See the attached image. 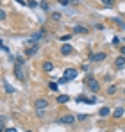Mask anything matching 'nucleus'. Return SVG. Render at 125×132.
<instances>
[{"label": "nucleus", "mask_w": 125, "mask_h": 132, "mask_svg": "<svg viewBox=\"0 0 125 132\" xmlns=\"http://www.w3.org/2000/svg\"><path fill=\"white\" fill-rule=\"evenodd\" d=\"M86 104L93 105V104H97V98H95V96H91V98H88V96H86Z\"/></svg>", "instance_id": "20"}, {"label": "nucleus", "mask_w": 125, "mask_h": 132, "mask_svg": "<svg viewBox=\"0 0 125 132\" xmlns=\"http://www.w3.org/2000/svg\"><path fill=\"white\" fill-rule=\"evenodd\" d=\"M38 48H40V45H32L30 48H27V50H25V54H27V55L30 57V55H34V54L38 52Z\"/></svg>", "instance_id": "11"}, {"label": "nucleus", "mask_w": 125, "mask_h": 132, "mask_svg": "<svg viewBox=\"0 0 125 132\" xmlns=\"http://www.w3.org/2000/svg\"><path fill=\"white\" fill-rule=\"evenodd\" d=\"M114 66H116V68H123L125 66V55L116 57V59H114Z\"/></svg>", "instance_id": "10"}, {"label": "nucleus", "mask_w": 125, "mask_h": 132, "mask_svg": "<svg viewBox=\"0 0 125 132\" xmlns=\"http://www.w3.org/2000/svg\"><path fill=\"white\" fill-rule=\"evenodd\" d=\"M27 132H30V130H27Z\"/></svg>", "instance_id": "32"}, {"label": "nucleus", "mask_w": 125, "mask_h": 132, "mask_svg": "<svg viewBox=\"0 0 125 132\" xmlns=\"http://www.w3.org/2000/svg\"><path fill=\"white\" fill-rule=\"evenodd\" d=\"M72 50H73V48L70 46V43H64L61 46V55H70V54H72Z\"/></svg>", "instance_id": "9"}, {"label": "nucleus", "mask_w": 125, "mask_h": 132, "mask_svg": "<svg viewBox=\"0 0 125 132\" xmlns=\"http://www.w3.org/2000/svg\"><path fill=\"white\" fill-rule=\"evenodd\" d=\"M105 57H107V55H105L104 52H98V54H89V61H97V63H98V61H104Z\"/></svg>", "instance_id": "6"}, {"label": "nucleus", "mask_w": 125, "mask_h": 132, "mask_svg": "<svg viewBox=\"0 0 125 132\" xmlns=\"http://www.w3.org/2000/svg\"><path fill=\"white\" fill-rule=\"evenodd\" d=\"M64 77H66L68 80L77 79V70H75V68H68V70H64Z\"/></svg>", "instance_id": "5"}, {"label": "nucleus", "mask_w": 125, "mask_h": 132, "mask_svg": "<svg viewBox=\"0 0 125 132\" xmlns=\"http://www.w3.org/2000/svg\"><path fill=\"white\" fill-rule=\"evenodd\" d=\"M120 52H122V55H125V46H120Z\"/></svg>", "instance_id": "30"}, {"label": "nucleus", "mask_w": 125, "mask_h": 132, "mask_svg": "<svg viewBox=\"0 0 125 132\" xmlns=\"http://www.w3.org/2000/svg\"><path fill=\"white\" fill-rule=\"evenodd\" d=\"M25 5H27V7H30V9H34V7L38 5V2H36V0H27V2H25Z\"/></svg>", "instance_id": "18"}, {"label": "nucleus", "mask_w": 125, "mask_h": 132, "mask_svg": "<svg viewBox=\"0 0 125 132\" xmlns=\"http://www.w3.org/2000/svg\"><path fill=\"white\" fill-rule=\"evenodd\" d=\"M59 121H61V123H64V125H73V123L77 121V116L64 114V116H61V118H59Z\"/></svg>", "instance_id": "3"}, {"label": "nucleus", "mask_w": 125, "mask_h": 132, "mask_svg": "<svg viewBox=\"0 0 125 132\" xmlns=\"http://www.w3.org/2000/svg\"><path fill=\"white\" fill-rule=\"evenodd\" d=\"M5 16H7V14H5V11H4V9H0V20H5Z\"/></svg>", "instance_id": "25"}, {"label": "nucleus", "mask_w": 125, "mask_h": 132, "mask_svg": "<svg viewBox=\"0 0 125 132\" xmlns=\"http://www.w3.org/2000/svg\"><path fill=\"white\" fill-rule=\"evenodd\" d=\"M14 75H16V79H18V80H23V79H25L23 64H20V63H16V64H14Z\"/></svg>", "instance_id": "4"}, {"label": "nucleus", "mask_w": 125, "mask_h": 132, "mask_svg": "<svg viewBox=\"0 0 125 132\" xmlns=\"http://www.w3.org/2000/svg\"><path fill=\"white\" fill-rule=\"evenodd\" d=\"M77 120H79V121H84V120H88V114H79V116H77Z\"/></svg>", "instance_id": "24"}, {"label": "nucleus", "mask_w": 125, "mask_h": 132, "mask_svg": "<svg viewBox=\"0 0 125 132\" xmlns=\"http://www.w3.org/2000/svg\"><path fill=\"white\" fill-rule=\"evenodd\" d=\"M123 107H118V109H114V112H113V118H122L123 116Z\"/></svg>", "instance_id": "14"}, {"label": "nucleus", "mask_w": 125, "mask_h": 132, "mask_svg": "<svg viewBox=\"0 0 125 132\" xmlns=\"http://www.w3.org/2000/svg\"><path fill=\"white\" fill-rule=\"evenodd\" d=\"M48 89H50V91H54V93H57V91H59L57 82H50V84H48Z\"/></svg>", "instance_id": "16"}, {"label": "nucleus", "mask_w": 125, "mask_h": 132, "mask_svg": "<svg viewBox=\"0 0 125 132\" xmlns=\"http://www.w3.org/2000/svg\"><path fill=\"white\" fill-rule=\"evenodd\" d=\"M116 89H118V88L113 84V86H109V88L105 89V91H107V95H114V93H116Z\"/></svg>", "instance_id": "19"}, {"label": "nucleus", "mask_w": 125, "mask_h": 132, "mask_svg": "<svg viewBox=\"0 0 125 132\" xmlns=\"http://www.w3.org/2000/svg\"><path fill=\"white\" fill-rule=\"evenodd\" d=\"M113 22H114V23H118V25H120V27H122V29H125V23L122 22V20H120V18H113Z\"/></svg>", "instance_id": "21"}, {"label": "nucleus", "mask_w": 125, "mask_h": 132, "mask_svg": "<svg viewBox=\"0 0 125 132\" xmlns=\"http://www.w3.org/2000/svg\"><path fill=\"white\" fill-rule=\"evenodd\" d=\"M52 20H54V22H59V20H61V14H59V13H54V14H52Z\"/></svg>", "instance_id": "23"}, {"label": "nucleus", "mask_w": 125, "mask_h": 132, "mask_svg": "<svg viewBox=\"0 0 125 132\" xmlns=\"http://www.w3.org/2000/svg\"><path fill=\"white\" fill-rule=\"evenodd\" d=\"M2 82H4V88H5V91H7V93H14V88H13V86H9V82H7L5 79H4Z\"/></svg>", "instance_id": "15"}, {"label": "nucleus", "mask_w": 125, "mask_h": 132, "mask_svg": "<svg viewBox=\"0 0 125 132\" xmlns=\"http://www.w3.org/2000/svg\"><path fill=\"white\" fill-rule=\"evenodd\" d=\"M59 4H61V5H68V4H70V0H59Z\"/></svg>", "instance_id": "28"}, {"label": "nucleus", "mask_w": 125, "mask_h": 132, "mask_svg": "<svg viewBox=\"0 0 125 132\" xmlns=\"http://www.w3.org/2000/svg\"><path fill=\"white\" fill-rule=\"evenodd\" d=\"M4 132H16V129H14V127H9V129H5Z\"/></svg>", "instance_id": "29"}, {"label": "nucleus", "mask_w": 125, "mask_h": 132, "mask_svg": "<svg viewBox=\"0 0 125 132\" xmlns=\"http://www.w3.org/2000/svg\"><path fill=\"white\" fill-rule=\"evenodd\" d=\"M43 38H45V29H41V30H40V32H36V34H32V36H30V39H29V43H30V45H38V41L43 39Z\"/></svg>", "instance_id": "2"}, {"label": "nucleus", "mask_w": 125, "mask_h": 132, "mask_svg": "<svg viewBox=\"0 0 125 132\" xmlns=\"http://www.w3.org/2000/svg\"><path fill=\"white\" fill-rule=\"evenodd\" d=\"M86 86H88V89H89L91 93H98V91H100V82H98V79H95L93 75H88V77H86Z\"/></svg>", "instance_id": "1"}, {"label": "nucleus", "mask_w": 125, "mask_h": 132, "mask_svg": "<svg viewBox=\"0 0 125 132\" xmlns=\"http://www.w3.org/2000/svg\"><path fill=\"white\" fill-rule=\"evenodd\" d=\"M41 7L45 9V11H48V4H46V2H41Z\"/></svg>", "instance_id": "26"}, {"label": "nucleus", "mask_w": 125, "mask_h": 132, "mask_svg": "<svg viewBox=\"0 0 125 132\" xmlns=\"http://www.w3.org/2000/svg\"><path fill=\"white\" fill-rule=\"evenodd\" d=\"M66 102H70V96L68 95H59L57 96V104H66Z\"/></svg>", "instance_id": "13"}, {"label": "nucleus", "mask_w": 125, "mask_h": 132, "mask_svg": "<svg viewBox=\"0 0 125 132\" xmlns=\"http://www.w3.org/2000/svg\"><path fill=\"white\" fill-rule=\"evenodd\" d=\"M109 114H111V111H109V107H102V109H100V116H102V118H105V116H109Z\"/></svg>", "instance_id": "17"}, {"label": "nucleus", "mask_w": 125, "mask_h": 132, "mask_svg": "<svg viewBox=\"0 0 125 132\" xmlns=\"http://www.w3.org/2000/svg\"><path fill=\"white\" fill-rule=\"evenodd\" d=\"M34 105H36V109H38V111H43V109H46L48 102H46L45 98H40V100H36V102H34Z\"/></svg>", "instance_id": "7"}, {"label": "nucleus", "mask_w": 125, "mask_h": 132, "mask_svg": "<svg viewBox=\"0 0 125 132\" xmlns=\"http://www.w3.org/2000/svg\"><path fill=\"white\" fill-rule=\"evenodd\" d=\"M66 82H68V79H66V77H62V79H59V84H66Z\"/></svg>", "instance_id": "27"}, {"label": "nucleus", "mask_w": 125, "mask_h": 132, "mask_svg": "<svg viewBox=\"0 0 125 132\" xmlns=\"http://www.w3.org/2000/svg\"><path fill=\"white\" fill-rule=\"evenodd\" d=\"M43 70H45V71H52V70H54V63H52V61H45V63H43Z\"/></svg>", "instance_id": "12"}, {"label": "nucleus", "mask_w": 125, "mask_h": 132, "mask_svg": "<svg viewBox=\"0 0 125 132\" xmlns=\"http://www.w3.org/2000/svg\"><path fill=\"white\" fill-rule=\"evenodd\" d=\"M73 32H75V34H88L89 30H88V27H84V25H75V27H73Z\"/></svg>", "instance_id": "8"}, {"label": "nucleus", "mask_w": 125, "mask_h": 132, "mask_svg": "<svg viewBox=\"0 0 125 132\" xmlns=\"http://www.w3.org/2000/svg\"><path fill=\"white\" fill-rule=\"evenodd\" d=\"M102 4H104L105 7H111V5L114 4V0H102Z\"/></svg>", "instance_id": "22"}, {"label": "nucleus", "mask_w": 125, "mask_h": 132, "mask_svg": "<svg viewBox=\"0 0 125 132\" xmlns=\"http://www.w3.org/2000/svg\"><path fill=\"white\" fill-rule=\"evenodd\" d=\"M81 0H70V4H79Z\"/></svg>", "instance_id": "31"}]
</instances>
